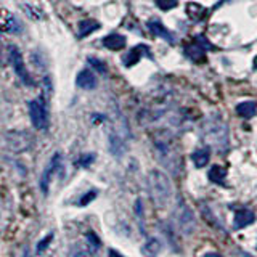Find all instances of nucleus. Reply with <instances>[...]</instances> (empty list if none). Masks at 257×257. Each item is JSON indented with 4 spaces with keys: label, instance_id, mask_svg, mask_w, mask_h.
<instances>
[{
    "label": "nucleus",
    "instance_id": "f257e3e1",
    "mask_svg": "<svg viewBox=\"0 0 257 257\" xmlns=\"http://www.w3.org/2000/svg\"><path fill=\"white\" fill-rule=\"evenodd\" d=\"M201 137L206 142V145L212 147L217 151H227L230 143V132L228 125L220 116H209L203 127H201Z\"/></svg>",
    "mask_w": 257,
    "mask_h": 257
},
{
    "label": "nucleus",
    "instance_id": "f03ea898",
    "mask_svg": "<svg viewBox=\"0 0 257 257\" xmlns=\"http://www.w3.org/2000/svg\"><path fill=\"white\" fill-rule=\"evenodd\" d=\"M148 190L151 201L158 207H164L169 204V201L172 199V183L169 180V177L155 169L148 175Z\"/></svg>",
    "mask_w": 257,
    "mask_h": 257
},
{
    "label": "nucleus",
    "instance_id": "7ed1b4c3",
    "mask_svg": "<svg viewBox=\"0 0 257 257\" xmlns=\"http://www.w3.org/2000/svg\"><path fill=\"white\" fill-rule=\"evenodd\" d=\"M155 153H156V158L159 159V163L166 166L172 174L179 172L180 156H179V153H177V148L171 139V135L167 132L159 134L155 139Z\"/></svg>",
    "mask_w": 257,
    "mask_h": 257
},
{
    "label": "nucleus",
    "instance_id": "20e7f679",
    "mask_svg": "<svg viewBox=\"0 0 257 257\" xmlns=\"http://www.w3.org/2000/svg\"><path fill=\"white\" fill-rule=\"evenodd\" d=\"M34 145V137L26 131H13L5 135V147L12 153L29 151Z\"/></svg>",
    "mask_w": 257,
    "mask_h": 257
},
{
    "label": "nucleus",
    "instance_id": "39448f33",
    "mask_svg": "<svg viewBox=\"0 0 257 257\" xmlns=\"http://www.w3.org/2000/svg\"><path fill=\"white\" fill-rule=\"evenodd\" d=\"M175 220H177V227H179V230L185 236L191 235V233L196 230V222H195V217H193V212L183 201H179V204H177Z\"/></svg>",
    "mask_w": 257,
    "mask_h": 257
},
{
    "label": "nucleus",
    "instance_id": "423d86ee",
    "mask_svg": "<svg viewBox=\"0 0 257 257\" xmlns=\"http://www.w3.org/2000/svg\"><path fill=\"white\" fill-rule=\"evenodd\" d=\"M29 116L32 120V125L39 131H45L48 127V111L42 98L32 100L29 103Z\"/></svg>",
    "mask_w": 257,
    "mask_h": 257
},
{
    "label": "nucleus",
    "instance_id": "0eeeda50",
    "mask_svg": "<svg viewBox=\"0 0 257 257\" xmlns=\"http://www.w3.org/2000/svg\"><path fill=\"white\" fill-rule=\"evenodd\" d=\"M10 63H12V66H13V71L16 72V76H18L24 84H28V85L34 84V80L31 79L26 66H24V60H23L21 52L15 45L10 47Z\"/></svg>",
    "mask_w": 257,
    "mask_h": 257
},
{
    "label": "nucleus",
    "instance_id": "6e6552de",
    "mask_svg": "<svg viewBox=\"0 0 257 257\" xmlns=\"http://www.w3.org/2000/svg\"><path fill=\"white\" fill-rule=\"evenodd\" d=\"M143 56H148V58H153V55L150 52V47L148 45H137L134 47L132 50H128V53L122 58V63L125 68H131L134 64L139 63Z\"/></svg>",
    "mask_w": 257,
    "mask_h": 257
},
{
    "label": "nucleus",
    "instance_id": "1a4fd4ad",
    "mask_svg": "<svg viewBox=\"0 0 257 257\" xmlns=\"http://www.w3.org/2000/svg\"><path fill=\"white\" fill-rule=\"evenodd\" d=\"M147 28L150 29V32H151L153 36L164 39V40H167L169 44H174V42H175L174 34H172V32L169 31L159 20H150V21L147 23Z\"/></svg>",
    "mask_w": 257,
    "mask_h": 257
},
{
    "label": "nucleus",
    "instance_id": "9d476101",
    "mask_svg": "<svg viewBox=\"0 0 257 257\" xmlns=\"http://www.w3.org/2000/svg\"><path fill=\"white\" fill-rule=\"evenodd\" d=\"M60 166H61V156H60V153H56V155L52 158L50 164H48L47 169L44 171L42 177H40V188H42L44 193L48 191V183H50L52 175H53V172H55Z\"/></svg>",
    "mask_w": 257,
    "mask_h": 257
},
{
    "label": "nucleus",
    "instance_id": "9b49d317",
    "mask_svg": "<svg viewBox=\"0 0 257 257\" xmlns=\"http://www.w3.org/2000/svg\"><path fill=\"white\" fill-rule=\"evenodd\" d=\"M76 84L80 88H85V90H92V88L96 87V77H95V74H93L92 71L84 69V71H80L79 74H77Z\"/></svg>",
    "mask_w": 257,
    "mask_h": 257
},
{
    "label": "nucleus",
    "instance_id": "f8f14e48",
    "mask_svg": "<svg viewBox=\"0 0 257 257\" xmlns=\"http://www.w3.org/2000/svg\"><path fill=\"white\" fill-rule=\"evenodd\" d=\"M127 140L122 139L120 135L114 134V132H109V150L114 156H122L125 153L127 148Z\"/></svg>",
    "mask_w": 257,
    "mask_h": 257
},
{
    "label": "nucleus",
    "instance_id": "ddd939ff",
    "mask_svg": "<svg viewBox=\"0 0 257 257\" xmlns=\"http://www.w3.org/2000/svg\"><path fill=\"white\" fill-rule=\"evenodd\" d=\"M255 220V215L249 209H238L235 214V228H244Z\"/></svg>",
    "mask_w": 257,
    "mask_h": 257
},
{
    "label": "nucleus",
    "instance_id": "4468645a",
    "mask_svg": "<svg viewBox=\"0 0 257 257\" xmlns=\"http://www.w3.org/2000/svg\"><path fill=\"white\" fill-rule=\"evenodd\" d=\"M125 37L122 34H109L103 39V45L108 48V50H112V52H116V50H122V48L125 47Z\"/></svg>",
    "mask_w": 257,
    "mask_h": 257
},
{
    "label": "nucleus",
    "instance_id": "2eb2a0df",
    "mask_svg": "<svg viewBox=\"0 0 257 257\" xmlns=\"http://www.w3.org/2000/svg\"><path fill=\"white\" fill-rule=\"evenodd\" d=\"M183 53L191 61H204V58H206V50L199 44H196V42H193L191 45L185 47Z\"/></svg>",
    "mask_w": 257,
    "mask_h": 257
},
{
    "label": "nucleus",
    "instance_id": "dca6fc26",
    "mask_svg": "<svg viewBox=\"0 0 257 257\" xmlns=\"http://www.w3.org/2000/svg\"><path fill=\"white\" fill-rule=\"evenodd\" d=\"M236 112H238V116H241V117L251 119V117L255 116V112H257V103L255 101H243V103H239L238 106H236Z\"/></svg>",
    "mask_w": 257,
    "mask_h": 257
},
{
    "label": "nucleus",
    "instance_id": "f3484780",
    "mask_svg": "<svg viewBox=\"0 0 257 257\" xmlns=\"http://www.w3.org/2000/svg\"><path fill=\"white\" fill-rule=\"evenodd\" d=\"M96 29H100V23H96L93 20H82L79 23V37H87L88 34H92Z\"/></svg>",
    "mask_w": 257,
    "mask_h": 257
},
{
    "label": "nucleus",
    "instance_id": "a211bd4d",
    "mask_svg": "<svg viewBox=\"0 0 257 257\" xmlns=\"http://www.w3.org/2000/svg\"><path fill=\"white\" fill-rule=\"evenodd\" d=\"M209 180H211L212 183H223L225 182V177H227V169L222 167V166H212L211 169H209Z\"/></svg>",
    "mask_w": 257,
    "mask_h": 257
},
{
    "label": "nucleus",
    "instance_id": "6ab92c4d",
    "mask_svg": "<svg viewBox=\"0 0 257 257\" xmlns=\"http://www.w3.org/2000/svg\"><path fill=\"white\" fill-rule=\"evenodd\" d=\"M142 251H143V254L147 255V257H156L161 252V243H159V239L150 238L147 243L143 244Z\"/></svg>",
    "mask_w": 257,
    "mask_h": 257
},
{
    "label": "nucleus",
    "instance_id": "aec40b11",
    "mask_svg": "<svg viewBox=\"0 0 257 257\" xmlns=\"http://www.w3.org/2000/svg\"><path fill=\"white\" fill-rule=\"evenodd\" d=\"M209 158H211V153H209V150H206V148L196 150L191 155V159H193V163H195L196 167H204L209 163Z\"/></svg>",
    "mask_w": 257,
    "mask_h": 257
},
{
    "label": "nucleus",
    "instance_id": "412c9836",
    "mask_svg": "<svg viewBox=\"0 0 257 257\" xmlns=\"http://www.w3.org/2000/svg\"><path fill=\"white\" fill-rule=\"evenodd\" d=\"M187 15L190 16L191 20L199 21V20H203L206 16V8L203 5H199V4H188L187 5Z\"/></svg>",
    "mask_w": 257,
    "mask_h": 257
},
{
    "label": "nucleus",
    "instance_id": "4be33fe9",
    "mask_svg": "<svg viewBox=\"0 0 257 257\" xmlns=\"http://www.w3.org/2000/svg\"><path fill=\"white\" fill-rule=\"evenodd\" d=\"M88 64L93 68V69H96L98 72H101V74H106L108 72V68H106V64H104L101 60H98V58H93V56H90L88 58Z\"/></svg>",
    "mask_w": 257,
    "mask_h": 257
},
{
    "label": "nucleus",
    "instance_id": "5701e85b",
    "mask_svg": "<svg viewBox=\"0 0 257 257\" xmlns=\"http://www.w3.org/2000/svg\"><path fill=\"white\" fill-rule=\"evenodd\" d=\"M156 2V5H158V8H161L163 12H167V10H172V8H175L177 7V0H155Z\"/></svg>",
    "mask_w": 257,
    "mask_h": 257
},
{
    "label": "nucleus",
    "instance_id": "b1692460",
    "mask_svg": "<svg viewBox=\"0 0 257 257\" xmlns=\"http://www.w3.org/2000/svg\"><path fill=\"white\" fill-rule=\"evenodd\" d=\"M195 42H196V44H199L201 47L204 48V50H215V47H214L211 42H209V40H207L204 36H201V34L195 37Z\"/></svg>",
    "mask_w": 257,
    "mask_h": 257
},
{
    "label": "nucleus",
    "instance_id": "393cba45",
    "mask_svg": "<svg viewBox=\"0 0 257 257\" xmlns=\"http://www.w3.org/2000/svg\"><path fill=\"white\" fill-rule=\"evenodd\" d=\"M52 239H53V235H47L42 241H39V244H37V254H42L45 249L48 247V244L52 243Z\"/></svg>",
    "mask_w": 257,
    "mask_h": 257
},
{
    "label": "nucleus",
    "instance_id": "a878e982",
    "mask_svg": "<svg viewBox=\"0 0 257 257\" xmlns=\"http://www.w3.org/2000/svg\"><path fill=\"white\" fill-rule=\"evenodd\" d=\"M7 23H8L5 26L7 31H10V32H20L21 31V24L18 23V20H16V18H10Z\"/></svg>",
    "mask_w": 257,
    "mask_h": 257
},
{
    "label": "nucleus",
    "instance_id": "bb28decb",
    "mask_svg": "<svg viewBox=\"0 0 257 257\" xmlns=\"http://www.w3.org/2000/svg\"><path fill=\"white\" fill-rule=\"evenodd\" d=\"M87 239H88V241H92V244H90V246H92V252H95L96 249L100 247V241H98V238L95 236V233L90 231V233H87Z\"/></svg>",
    "mask_w": 257,
    "mask_h": 257
},
{
    "label": "nucleus",
    "instance_id": "cd10ccee",
    "mask_svg": "<svg viewBox=\"0 0 257 257\" xmlns=\"http://www.w3.org/2000/svg\"><path fill=\"white\" fill-rule=\"evenodd\" d=\"M95 159V156L93 155H85L84 158H80L79 159V166H84V167H87L88 164H92V161Z\"/></svg>",
    "mask_w": 257,
    "mask_h": 257
},
{
    "label": "nucleus",
    "instance_id": "c85d7f7f",
    "mask_svg": "<svg viewBox=\"0 0 257 257\" xmlns=\"http://www.w3.org/2000/svg\"><path fill=\"white\" fill-rule=\"evenodd\" d=\"M95 195H96L95 191H88L87 195H85V196H84L82 199H80V206H85L87 203H90V201H92V199L95 198Z\"/></svg>",
    "mask_w": 257,
    "mask_h": 257
},
{
    "label": "nucleus",
    "instance_id": "c756f323",
    "mask_svg": "<svg viewBox=\"0 0 257 257\" xmlns=\"http://www.w3.org/2000/svg\"><path fill=\"white\" fill-rule=\"evenodd\" d=\"M109 257H124V255L117 251H114V249H109Z\"/></svg>",
    "mask_w": 257,
    "mask_h": 257
},
{
    "label": "nucleus",
    "instance_id": "7c9ffc66",
    "mask_svg": "<svg viewBox=\"0 0 257 257\" xmlns=\"http://www.w3.org/2000/svg\"><path fill=\"white\" fill-rule=\"evenodd\" d=\"M233 257H251V255H249V254H246V252L236 251V252H235V255H233Z\"/></svg>",
    "mask_w": 257,
    "mask_h": 257
},
{
    "label": "nucleus",
    "instance_id": "2f4dec72",
    "mask_svg": "<svg viewBox=\"0 0 257 257\" xmlns=\"http://www.w3.org/2000/svg\"><path fill=\"white\" fill-rule=\"evenodd\" d=\"M203 257H222L220 254H217V252H206Z\"/></svg>",
    "mask_w": 257,
    "mask_h": 257
},
{
    "label": "nucleus",
    "instance_id": "473e14b6",
    "mask_svg": "<svg viewBox=\"0 0 257 257\" xmlns=\"http://www.w3.org/2000/svg\"><path fill=\"white\" fill-rule=\"evenodd\" d=\"M23 257H31V252H29V249H28V247L24 249V252H23Z\"/></svg>",
    "mask_w": 257,
    "mask_h": 257
},
{
    "label": "nucleus",
    "instance_id": "72a5a7b5",
    "mask_svg": "<svg viewBox=\"0 0 257 257\" xmlns=\"http://www.w3.org/2000/svg\"><path fill=\"white\" fill-rule=\"evenodd\" d=\"M254 68L257 69V56H255V58H254Z\"/></svg>",
    "mask_w": 257,
    "mask_h": 257
}]
</instances>
